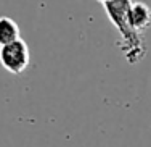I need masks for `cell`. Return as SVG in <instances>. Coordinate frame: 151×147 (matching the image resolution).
<instances>
[{"label":"cell","instance_id":"6da1fadb","mask_svg":"<svg viewBox=\"0 0 151 147\" xmlns=\"http://www.w3.org/2000/svg\"><path fill=\"white\" fill-rule=\"evenodd\" d=\"M101 7L105 8L109 21L116 26L121 34L119 49L130 65L142 62L146 53V47L143 44V37L138 31L134 29L129 20V5L130 0H103Z\"/></svg>","mask_w":151,"mask_h":147},{"label":"cell","instance_id":"7a4b0ae2","mask_svg":"<svg viewBox=\"0 0 151 147\" xmlns=\"http://www.w3.org/2000/svg\"><path fill=\"white\" fill-rule=\"evenodd\" d=\"M31 62L29 47L23 39L0 47V65L12 74H21Z\"/></svg>","mask_w":151,"mask_h":147},{"label":"cell","instance_id":"3957f363","mask_svg":"<svg viewBox=\"0 0 151 147\" xmlns=\"http://www.w3.org/2000/svg\"><path fill=\"white\" fill-rule=\"evenodd\" d=\"M129 20L135 31L140 34L151 26V10L142 2H130L129 5Z\"/></svg>","mask_w":151,"mask_h":147},{"label":"cell","instance_id":"277c9868","mask_svg":"<svg viewBox=\"0 0 151 147\" xmlns=\"http://www.w3.org/2000/svg\"><path fill=\"white\" fill-rule=\"evenodd\" d=\"M19 37V26L15 20L8 16H0V47L18 41Z\"/></svg>","mask_w":151,"mask_h":147}]
</instances>
